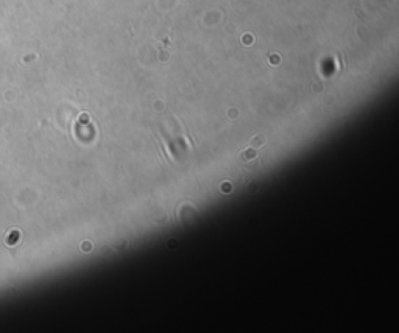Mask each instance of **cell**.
<instances>
[{
    "mask_svg": "<svg viewBox=\"0 0 399 333\" xmlns=\"http://www.w3.org/2000/svg\"><path fill=\"white\" fill-rule=\"evenodd\" d=\"M263 142H265V137H263V136H256L254 139H252L251 145H252V146H259V145H263Z\"/></svg>",
    "mask_w": 399,
    "mask_h": 333,
    "instance_id": "obj_1",
    "label": "cell"
}]
</instances>
